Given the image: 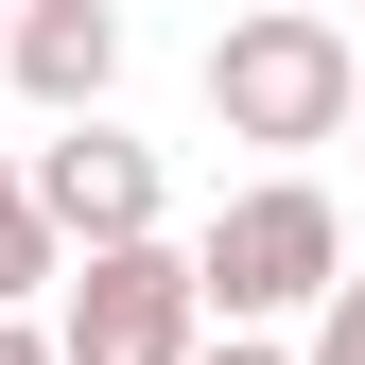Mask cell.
<instances>
[{
    "label": "cell",
    "instance_id": "obj_1",
    "mask_svg": "<svg viewBox=\"0 0 365 365\" xmlns=\"http://www.w3.org/2000/svg\"><path fill=\"white\" fill-rule=\"evenodd\" d=\"M192 279H209V331L331 313V279H348V209L313 192V174H244V192L192 226Z\"/></svg>",
    "mask_w": 365,
    "mask_h": 365
},
{
    "label": "cell",
    "instance_id": "obj_2",
    "mask_svg": "<svg viewBox=\"0 0 365 365\" xmlns=\"http://www.w3.org/2000/svg\"><path fill=\"white\" fill-rule=\"evenodd\" d=\"M348 105H365V53L331 18H313V0H261V18H226L209 35V122L226 140H348Z\"/></svg>",
    "mask_w": 365,
    "mask_h": 365
},
{
    "label": "cell",
    "instance_id": "obj_3",
    "mask_svg": "<svg viewBox=\"0 0 365 365\" xmlns=\"http://www.w3.org/2000/svg\"><path fill=\"white\" fill-rule=\"evenodd\" d=\"M53 348L70 365H192L209 348V279H192V244H87L70 261V296H53Z\"/></svg>",
    "mask_w": 365,
    "mask_h": 365
},
{
    "label": "cell",
    "instance_id": "obj_4",
    "mask_svg": "<svg viewBox=\"0 0 365 365\" xmlns=\"http://www.w3.org/2000/svg\"><path fill=\"white\" fill-rule=\"evenodd\" d=\"M35 209L70 226V261L87 244H157V140H122V122H70V140H35Z\"/></svg>",
    "mask_w": 365,
    "mask_h": 365
},
{
    "label": "cell",
    "instance_id": "obj_5",
    "mask_svg": "<svg viewBox=\"0 0 365 365\" xmlns=\"http://www.w3.org/2000/svg\"><path fill=\"white\" fill-rule=\"evenodd\" d=\"M0 70H18L35 122H105V87H122V0H18Z\"/></svg>",
    "mask_w": 365,
    "mask_h": 365
},
{
    "label": "cell",
    "instance_id": "obj_6",
    "mask_svg": "<svg viewBox=\"0 0 365 365\" xmlns=\"http://www.w3.org/2000/svg\"><path fill=\"white\" fill-rule=\"evenodd\" d=\"M35 296H70V226L35 209V157H0V313H35Z\"/></svg>",
    "mask_w": 365,
    "mask_h": 365
},
{
    "label": "cell",
    "instance_id": "obj_7",
    "mask_svg": "<svg viewBox=\"0 0 365 365\" xmlns=\"http://www.w3.org/2000/svg\"><path fill=\"white\" fill-rule=\"evenodd\" d=\"M313 365H365V279H331V313H313Z\"/></svg>",
    "mask_w": 365,
    "mask_h": 365
},
{
    "label": "cell",
    "instance_id": "obj_8",
    "mask_svg": "<svg viewBox=\"0 0 365 365\" xmlns=\"http://www.w3.org/2000/svg\"><path fill=\"white\" fill-rule=\"evenodd\" d=\"M192 365H313V348H261V331H209Z\"/></svg>",
    "mask_w": 365,
    "mask_h": 365
},
{
    "label": "cell",
    "instance_id": "obj_9",
    "mask_svg": "<svg viewBox=\"0 0 365 365\" xmlns=\"http://www.w3.org/2000/svg\"><path fill=\"white\" fill-rule=\"evenodd\" d=\"M0 365H70V348H53V331H35V313H0Z\"/></svg>",
    "mask_w": 365,
    "mask_h": 365
},
{
    "label": "cell",
    "instance_id": "obj_10",
    "mask_svg": "<svg viewBox=\"0 0 365 365\" xmlns=\"http://www.w3.org/2000/svg\"><path fill=\"white\" fill-rule=\"evenodd\" d=\"M0 35H18V0H0Z\"/></svg>",
    "mask_w": 365,
    "mask_h": 365
},
{
    "label": "cell",
    "instance_id": "obj_11",
    "mask_svg": "<svg viewBox=\"0 0 365 365\" xmlns=\"http://www.w3.org/2000/svg\"><path fill=\"white\" fill-rule=\"evenodd\" d=\"M348 140H365V105H348Z\"/></svg>",
    "mask_w": 365,
    "mask_h": 365
}]
</instances>
